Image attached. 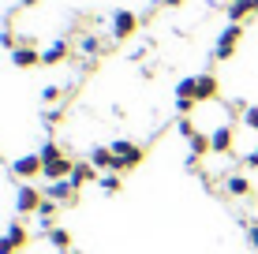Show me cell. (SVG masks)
I'll use <instances>...</instances> for the list:
<instances>
[{
    "label": "cell",
    "mask_w": 258,
    "mask_h": 254,
    "mask_svg": "<svg viewBox=\"0 0 258 254\" xmlns=\"http://www.w3.org/2000/svg\"><path fill=\"white\" fill-rule=\"evenodd\" d=\"M38 157H41V172H45V180H49V183H52V180H71L75 164H71L68 157L56 150V142H45Z\"/></svg>",
    "instance_id": "6da1fadb"
},
{
    "label": "cell",
    "mask_w": 258,
    "mask_h": 254,
    "mask_svg": "<svg viewBox=\"0 0 258 254\" xmlns=\"http://www.w3.org/2000/svg\"><path fill=\"white\" fill-rule=\"evenodd\" d=\"M112 153H116L120 172L135 168V164L142 161V146H139V142H131V138H116V142H112Z\"/></svg>",
    "instance_id": "7a4b0ae2"
},
{
    "label": "cell",
    "mask_w": 258,
    "mask_h": 254,
    "mask_svg": "<svg viewBox=\"0 0 258 254\" xmlns=\"http://www.w3.org/2000/svg\"><path fill=\"white\" fill-rule=\"evenodd\" d=\"M239 34H243V26H239V23H228L225 30H221L217 45H213V56H217V60H228V56L236 52V45H239Z\"/></svg>",
    "instance_id": "3957f363"
},
{
    "label": "cell",
    "mask_w": 258,
    "mask_h": 254,
    "mask_svg": "<svg viewBox=\"0 0 258 254\" xmlns=\"http://www.w3.org/2000/svg\"><path fill=\"white\" fill-rule=\"evenodd\" d=\"M135 30H139V19H135V12H116V15H112V38H116V41L131 38Z\"/></svg>",
    "instance_id": "277c9868"
},
{
    "label": "cell",
    "mask_w": 258,
    "mask_h": 254,
    "mask_svg": "<svg viewBox=\"0 0 258 254\" xmlns=\"http://www.w3.org/2000/svg\"><path fill=\"white\" fill-rule=\"evenodd\" d=\"M90 164H94L97 172H101V176H105V172H120V164H116V153H112V146H109V150H105V146H94V150H90Z\"/></svg>",
    "instance_id": "5b68a950"
},
{
    "label": "cell",
    "mask_w": 258,
    "mask_h": 254,
    "mask_svg": "<svg viewBox=\"0 0 258 254\" xmlns=\"http://www.w3.org/2000/svg\"><path fill=\"white\" fill-rule=\"evenodd\" d=\"M45 198H52V202H75V198H79V187H75L71 180H52L49 191H45Z\"/></svg>",
    "instance_id": "8992f818"
},
{
    "label": "cell",
    "mask_w": 258,
    "mask_h": 254,
    "mask_svg": "<svg viewBox=\"0 0 258 254\" xmlns=\"http://www.w3.org/2000/svg\"><path fill=\"white\" fill-rule=\"evenodd\" d=\"M41 191H34V187H19L15 191V209L19 213H38V206H41Z\"/></svg>",
    "instance_id": "52a82bcc"
},
{
    "label": "cell",
    "mask_w": 258,
    "mask_h": 254,
    "mask_svg": "<svg viewBox=\"0 0 258 254\" xmlns=\"http://www.w3.org/2000/svg\"><path fill=\"white\" fill-rule=\"evenodd\" d=\"M41 172V157L34 153V157H19V161L12 164V176H19V180H34Z\"/></svg>",
    "instance_id": "ba28073f"
},
{
    "label": "cell",
    "mask_w": 258,
    "mask_h": 254,
    "mask_svg": "<svg viewBox=\"0 0 258 254\" xmlns=\"http://www.w3.org/2000/svg\"><path fill=\"white\" fill-rule=\"evenodd\" d=\"M12 60H15V67H34V64H41V52L30 49V45H15Z\"/></svg>",
    "instance_id": "9c48e42d"
},
{
    "label": "cell",
    "mask_w": 258,
    "mask_h": 254,
    "mask_svg": "<svg viewBox=\"0 0 258 254\" xmlns=\"http://www.w3.org/2000/svg\"><path fill=\"white\" fill-rule=\"evenodd\" d=\"M210 150H217V153H228V150H232V127H228V124H221V127L210 135Z\"/></svg>",
    "instance_id": "30bf717a"
},
{
    "label": "cell",
    "mask_w": 258,
    "mask_h": 254,
    "mask_svg": "<svg viewBox=\"0 0 258 254\" xmlns=\"http://www.w3.org/2000/svg\"><path fill=\"white\" fill-rule=\"evenodd\" d=\"M199 86H195V101H213L217 98V78L213 75H195Z\"/></svg>",
    "instance_id": "8fae6325"
},
{
    "label": "cell",
    "mask_w": 258,
    "mask_h": 254,
    "mask_svg": "<svg viewBox=\"0 0 258 254\" xmlns=\"http://www.w3.org/2000/svg\"><path fill=\"white\" fill-rule=\"evenodd\" d=\"M60 60H68V41H52L41 49V64H60Z\"/></svg>",
    "instance_id": "7c38bea8"
},
{
    "label": "cell",
    "mask_w": 258,
    "mask_h": 254,
    "mask_svg": "<svg viewBox=\"0 0 258 254\" xmlns=\"http://www.w3.org/2000/svg\"><path fill=\"white\" fill-rule=\"evenodd\" d=\"M251 12H258V0H232V4H228V19H232V23H239L243 15H251Z\"/></svg>",
    "instance_id": "4fadbf2b"
},
{
    "label": "cell",
    "mask_w": 258,
    "mask_h": 254,
    "mask_svg": "<svg viewBox=\"0 0 258 254\" xmlns=\"http://www.w3.org/2000/svg\"><path fill=\"white\" fill-rule=\"evenodd\" d=\"M94 180H101V176H97V168H94L90 161H86V164H75V172H71V183H75V187H83V183H94Z\"/></svg>",
    "instance_id": "5bb4252c"
},
{
    "label": "cell",
    "mask_w": 258,
    "mask_h": 254,
    "mask_svg": "<svg viewBox=\"0 0 258 254\" xmlns=\"http://www.w3.org/2000/svg\"><path fill=\"white\" fill-rule=\"evenodd\" d=\"M225 191L232 198H247V195H251V183H247L243 176H225Z\"/></svg>",
    "instance_id": "9a60e30c"
},
{
    "label": "cell",
    "mask_w": 258,
    "mask_h": 254,
    "mask_svg": "<svg viewBox=\"0 0 258 254\" xmlns=\"http://www.w3.org/2000/svg\"><path fill=\"white\" fill-rule=\"evenodd\" d=\"M56 206L60 202H52V198H41V206H38V221H41V228H52V217H56Z\"/></svg>",
    "instance_id": "2e32d148"
},
{
    "label": "cell",
    "mask_w": 258,
    "mask_h": 254,
    "mask_svg": "<svg viewBox=\"0 0 258 254\" xmlns=\"http://www.w3.org/2000/svg\"><path fill=\"white\" fill-rule=\"evenodd\" d=\"M45 235H49V243H52V247H56L60 254L71 250V232H68V228H49Z\"/></svg>",
    "instance_id": "e0dca14e"
},
{
    "label": "cell",
    "mask_w": 258,
    "mask_h": 254,
    "mask_svg": "<svg viewBox=\"0 0 258 254\" xmlns=\"http://www.w3.org/2000/svg\"><path fill=\"white\" fill-rule=\"evenodd\" d=\"M8 243H12V247L15 250H19V247H26V228H23V224H8Z\"/></svg>",
    "instance_id": "ac0fdd59"
},
{
    "label": "cell",
    "mask_w": 258,
    "mask_h": 254,
    "mask_svg": "<svg viewBox=\"0 0 258 254\" xmlns=\"http://www.w3.org/2000/svg\"><path fill=\"white\" fill-rule=\"evenodd\" d=\"M97 187H101L105 195H116V191H120V172H105V176L97 180Z\"/></svg>",
    "instance_id": "d6986e66"
},
{
    "label": "cell",
    "mask_w": 258,
    "mask_h": 254,
    "mask_svg": "<svg viewBox=\"0 0 258 254\" xmlns=\"http://www.w3.org/2000/svg\"><path fill=\"white\" fill-rule=\"evenodd\" d=\"M195 86H199V78H195V75L183 78V82L176 86V98H191V101H195Z\"/></svg>",
    "instance_id": "ffe728a7"
},
{
    "label": "cell",
    "mask_w": 258,
    "mask_h": 254,
    "mask_svg": "<svg viewBox=\"0 0 258 254\" xmlns=\"http://www.w3.org/2000/svg\"><path fill=\"white\" fill-rule=\"evenodd\" d=\"M79 49H83L86 56H97V52H101V41H97V38H83V41H79Z\"/></svg>",
    "instance_id": "44dd1931"
},
{
    "label": "cell",
    "mask_w": 258,
    "mask_h": 254,
    "mask_svg": "<svg viewBox=\"0 0 258 254\" xmlns=\"http://www.w3.org/2000/svg\"><path fill=\"white\" fill-rule=\"evenodd\" d=\"M176 112H180V120L191 116V112H195V101H191V98H176Z\"/></svg>",
    "instance_id": "7402d4cb"
},
{
    "label": "cell",
    "mask_w": 258,
    "mask_h": 254,
    "mask_svg": "<svg viewBox=\"0 0 258 254\" xmlns=\"http://www.w3.org/2000/svg\"><path fill=\"white\" fill-rule=\"evenodd\" d=\"M243 124L251 127V131H258V105H251V109H243Z\"/></svg>",
    "instance_id": "603a6c76"
},
{
    "label": "cell",
    "mask_w": 258,
    "mask_h": 254,
    "mask_svg": "<svg viewBox=\"0 0 258 254\" xmlns=\"http://www.w3.org/2000/svg\"><path fill=\"white\" fill-rule=\"evenodd\" d=\"M247 239H251V247L258 250V221H251V224H247Z\"/></svg>",
    "instance_id": "cb8c5ba5"
},
{
    "label": "cell",
    "mask_w": 258,
    "mask_h": 254,
    "mask_svg": "<svg viewBox=\"0 0 258 254\" xmlns=\"http://www.w3.org/2000/svg\"><path fill=\"white\" fill-rule=\"evenodd\" d=\"M60 98V86H45V90H41V101H56Z\"/></svg>",
    "instance_id": "d4e9b609"
},
{
    "label": "cell",
    "mask_w": 258,
    "mask_h": 254,
    "mask_svg": "<svg viewBox=\"0 0 258 254\" xmlns=\"http://www.w3.org/2000/svg\"><path fill=\"white\" fill-rule=\"evenodd\" d=\"M0 45H4V49H15V38H12V30H0Z\"/></svg>",
    "instance_id": "484cf974"
},
{
    "label": "cell",
    "mask_w": 258,
    "mask_h": 254,
    "mask_svg": "<svg viewBox=\"0 0 258 254\" xmlns=\"http://www.w3.org/2000/svg\"><path fill=\"white\" fill-rule=\"evenodd\" d=\"M0 254H15V247L8 243V235H0Z\"/></svg>",
    "instance_id": "4316f807"
},
{
    "label": "cell",
    "mask_w": 258,
    "mask_h": 254,
    "mask_svg": "<svg viewBox=\"0 0 258 254\" xmlns=\"http://www.w3.org/2000/svg\"><path fill=\"white\" fill-rule=\"evenodd\" d=\"M247 164H251V168H258V146H254L251 153H247Z\"/></svg>",
    "instance_id": "83f0119b"
},
{
    "label": "cell",
    "mask_w": 258,
    "mask_h": 254,
    "mask_svg": "<svg viewBox=\"0 0 258 254\" xmlns=\"http://www.w3.org/2000/svg\"><path fill=\"white\" fill-rule=\"evenodd\" d=\"M165 4H168V8H176V4H180V0H165Z\"/></svg>",
    "instance_id": "f1b7e54d"
},
{
    "label": "cell",
    "mask_w": 258,
    "mask_h": 254,
    "mask_svg": "<svg viewBox=\"0 0 258 254\" xmlns=\"http://www.w3.org/2000/svg\"><path fill=\"white\" fill-rule=\"evenodd\" d=\"M64 254H79V250H64Z\"/></svg>",
    "instance_id": "f546056e"
}]
</instances>
